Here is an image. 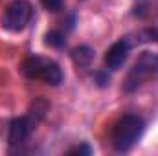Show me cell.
Returning a JSON list of instances; mask_svg holds the SVG:
<instances>
[{
    "instance_id": "obj_1",
    "label": "cell",
    "mask_w": 158,
    "mask_h": 156,
    "mask_svg": "<svg viewBox=\"0 0 158 156\" xmlns=\"http://www.w3.org/2000/svg\"><path fill=\"white\" fill-rule=\"evenodd\" d=\"M46 112H48V103L39 99V101H35L31 105L28 114L19 116L9 121L7 142H9V149L11 151H20L28 143L31 132L37 129V125L42 121V117L46 116Z\"/></svg>"
},
{
    "instance_id": "obj_2",
    "label": "cell",
    "mask_w": 158,
    "mask_h": 156,
    "mask_svg": "<svg viewBox=\"0 0 158 156\" xmlns=\"http://www.w3.org/2000/svg\"><path fill=\"white\" fill-rule=\"evenodd\" d=\"M145 121L138 114H125L114 123L110 132V145L116 153H129L143 136Z\"/></svg>"
},
{
    "instance_id": "obj_3",
    "label": "cell",
    "mask_w": 158,
    "mask_h": 156,
    "mask_svg": "<svg viewBox=\"0 0 158 156\" xmlns=\"http://www.w3.org/2000/svg\"><path fill=\"white\" fill-rule=\"evenodd\" d=\"M20 74L30 81H40L50 86H59L64 79L63 68L57 61L44 55H30L20 64Z\"/></svg>"
},
{
    "instance_id": "obj_4",
    "label": "cell",
    "mask_w": 158,
    "mask_h": 156,
    "mask_svg": "<svg viewBox=\"0 0 158 156\" xmlns=\"http://www.w3.org/2000/svg\"><path fill=\"white\" fill-rule=\"evenodd\" d=\"M158 77V53L156 51H142L134 64L131 66L129 74L123 81V92L131 94L147 84L151 79Z\"/></svg>"
},
{
    "instance_id": "obj_5",
    "label": "cell",
    "mask_w": 158,
    "mask_h": 156,
    "mask_svg": "<svg viewBox=\"0 0 158 156\" xmlns=\"http://www.w3.org/2000/svg\"><path fill=\"white\" fill-rule=\"evenodd\" d=\"M33 18V4L30 0H13L9 2L0 17V24L9 33H20L28 28Z\"/></svg>"
},
{
    "instance_id": "obj_6",
    "label": "cell",
    "mask_w": 158,
    "mask_h": 156,
    "mask_svg": "<svg viewBox=\"0 0 158 156\" xmlns=\"http://www.w3.org/2000/svg\"><path fill=\"white\" fill-rule=\"evenodd\" d=\"M131 48H132V42H131L129 37L118 39L105 53V66L109 70H112V72L119 70L125 64V61H127V57L131 53Z\"/></svg>"
},
{
    "instance_id": "obj_7",
    "label": "cell",
    "mask_w": 158,
    "mask_h": 156,
    "mask_svg": "<svg viewBox=\"0 0 158 156\" xmlns=\"http://www.w3.org/2000/svg\"><path fill=\"white\" fill-rule=\"evenodd\" d=\"M72 59H74V63H76L77 66L86 68V66H90V63L94 61V50H92L90 46H77V48L72 50Z\"/></svg>"
},
{
    "instance_id": "obj_8",
    "label": "cell",
    "mask_w": 158,
    "mask_h": 156,
    "mask_svg": "<svg viewBox=\"0 0 158 156\" xmlns=\"http://www.w3.org/2000/svg\"><path fill=\"white\" fill-rule=\"evenodd\" d=\"M64 42H66V39H64V33H61V31H57V30H53V31L46 33V44H50V46L61 48Z\"/></svg>"
},
{
    "instance_id": "obj_9",
    "label": "cell",
    "mask_w": 158,
    "mask_h": 156,
    "mask_svg": "<svg viewBox=\"0 0 158 156\" xmlns=\"http://www.w3.org/2000/svg\"><path fill=\"white\" fill-rule=\"evenodd\" d=\"M90 153H92V147H88L86 143L77 145V147H72V149L68 151V154H90Z\"/></svg>"
},
{
    "instance_id": "obj_10",
    "label": "cell",
    "mask_w": 158,
    "mask_h": 156,
    "mask_svg": "<svg viewBox=\"0 0 158 156\" xmlns=\"http://www.w3.org/2000/svg\"><path fill=\"white\" fill-rule=\"evenodd\" d=\"M149 37H155L153 40H158V26L155 28V30H151V31H149Z\"/></svg>"
}]
</instances>
